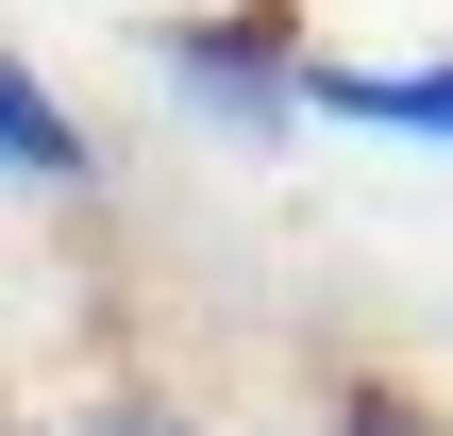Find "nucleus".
I'll use <instances>...</instances> for the list:
<instances>
[{"instance_id": "nucleus-2", "label": "nucleus", "mask_w": 453, "mask_h": 436, "mask_svg": "<svg viewBox=\"0 0 453 436\" xmlns=\"http://www.w3.org/2000/svg\"><path fill=\"white\" fill-rule=\"evenodd\" d=\"M303 118H336V134H403V151H453V50L420 67H303Z\"/></svg>"}, {"instance_id": "nucleus-1", "label": "nucleus", "mask_w": 453, "mask_h": 436, "mask_svg": "<svg viewBox=\"0 0 453 436\" xmlns=\"http://www.w3.org/2000/svg\"><path fill=\"white\" fill-rule=\"evenodd\" d=\"M303 67H319V34H303L286 0H202V17L151 34V84H168L202 134H235V151L303 134Z\"/></svg>"}, {"instance_id": "nucleus-5", "label": "nucleus", "mask_w": 453, "mask_h": 436, "mask_svg": "<svg viewBox=\"0 0 453 436\" xmlns=\"http://www.w3.org/2000/svg\"><path fill=\"white\" fill-rule=\"evenodd\" d=\"M50 436H202V420H185V403H151V386H101L84 420H50Z\"/></svg>"}, {"instance_id": "nucleus-4", "label": "nucleus", "mask_w": 453, "mask_h": 436, "mask_svg": "<svg viewBox=\"0 0 453 436\" xmlns=\"http://www.w3.org/2000/svg\"><path fill=\"white\" fill-rule=\"evenodd\" d=\"M319 436H453L437 403H420V386H387V370H370V386H336V420Z\"/></svg>"}, {"instance_id": "nucleus-3", "label": "nucleus", "mask_w": 453, "mask_h": 436, "mask_svg": "<svg viewBox=\"0 0 453 436\" xmlns=\"http://www.w3.org/2000/svg\"><path fill=\"white\" fill-rule=\"evenodd\" d=\"M0 185H34V202H84V185H101V134H84L67 84L17 67V50H0Z\"/></svg>"}]
</instances>
